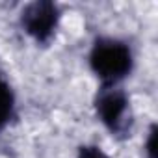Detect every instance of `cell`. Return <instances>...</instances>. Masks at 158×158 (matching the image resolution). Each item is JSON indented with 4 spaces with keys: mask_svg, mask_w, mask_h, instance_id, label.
<instances>
[{
    "mask_svg": "<svg viewBox=\"0 0 158 158\" xmlns=\"http://www.w3.org/2000/svg\"><path fill=\"white\" fill-rule=\"evenodd\" d=\"M93 73L108 86H114L125 78L132 69V52L123 41L106 37L99 39L89 54Z\"/></svg>",
    "mask_w": 158,
    "mask_h": 158,
    "instance_id": "1",
    "label": "cell"
},
{
    "mask_svg": "<svg viewBox=\"0 0 158 158\" xmlns=\"http://www.w3.org/2000/svg\"><path fill=\"white\" fill-rule=\"evenodd\" d=\"M97 114L101 121L112 130V132H123L128 127V99L127 95L114 88L108 86L99 93L97 99Z\"/></svg>",
    "mask_w": 158,
    "mask_h": 158,
    "instance_id": "2",
    "label": "cell"
},
{
    "mask_svg": "<svg viewBox=\"0 0 158 158\" xmlns=\"http://www.w3.org/2000/svg\"><path fill=\"white\" fill-rule=\"evenodd\" d=\"M60 13L56 4L52 2H34L23 11V26L24 30L37 41H48L56 30Z\"/></svg>",
    "mask_w": 158,
    "mask_h": 158,
    "instance_id": "3",
    "label": "cell"
},
{
    "mask_svg": "<svg viewBox=\"0 0 158 158\" xmlns=\"http://www.w3.org/2000/svg\"><path fill=\"white\" fill-rule=\"evenodd\" d=\"M13 106H15L13 91L4 78H0V130L10 123L13 115Z\"/></svg>",
    "mask_w": 158,
    "mask_h": 158,
    "instance_id": "4",
    "label": "cell"
},
{
    "mask_svg": "<svg viewBox=\"0 0 158 158\" xmlns=\"http://www.w3.org/2000/svg\"><path fill=\"white\" fill-rule=\"evenodd\" d=\"M78 158H108L99 147H82Z\"/></svg>",
    "mask_w": 158,
    "mask_h": 158,
    "instance_id": "5",
    "label": "cell"
}]
</instances>
